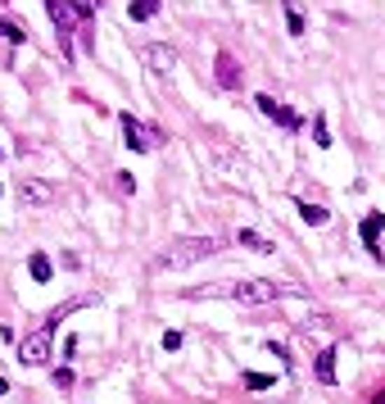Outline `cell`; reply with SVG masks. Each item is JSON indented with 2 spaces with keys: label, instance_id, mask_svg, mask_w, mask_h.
I'll list each match as a JSON object with an SVG mask.
<instances>
[{
  "label": "cell",
  "instance_id": "6da1fadb",
  "mask_svg": "<svg viewBox=\"0 0 385 404\" xmlns=\"http://www.w3.org/2000/svg\"><path fill=\"white\" fill-rule=\"evenodd\" d=\"M218 255V241L214 236H181V241L163 245L159 255L150 259V273H181V268H195L204 259Z\"/></svg>",
  "mask_w": 385,
  "mask_h": 404
},
{
  "label": "cell",
  "instance_id": "7a4b0ae2",
  "mask_svg": "<svg viewBox=\"0 0 385 404\" xmlns=\"http://www.w3.org/2000/svg\"><path fill=\"white\" fill-rule=\"evenodd\" d=\"M77 304H82V300L64 304V309H50V314H46V323L36 327V332H27L23 341H18V354H14V359L23 363V368H41V363L50 359V336H55V327H59V318H64V314H73Z\"/></svg>",
  "mask_w": 385,
  "mask_h": 404
},
{
  "label": "cell",
  "instance_id": "3957f363",
  "mask_svg": "<svg viewBox=\"0 0 385 404\" xmlns=\"http://www.w3.org/2000/svg\"><path fill=\"white\" fill-rule=\"evenodd\" d=\"M218 295H227V300H240V304H272L286 295V286L276 282V277H254V282H236V286H223Z\"/></svg>",
  "mask_w": 385,
  "mask_h": 404
},
{
  "label": "cell",
  "instance_id": "277c9868",
  "mask_svg": "<svg viewBox=\"0 0 385 404\" xmlns=\"http://www.w3.org/2000/svg\"><path fill=\"white\" fill-rule=\"evenodd\" d=\"M46 14H50L55 32H59V50H64V60H73V32L86 23L82 9H73L69 0H46Z\"/></svg>",
  "mask_w": 385,
  "mask_h": 404
},
{
  "label": "cell",
  "instance_id": "5b68a950",
  "mask_svg": "<svg viewBox=\"0 0 385 404\" xmlns=\"http://www.w3.org/2000/svg\"><path fill=\"white\" fill-rule=\"evenodd\" d=\"M118 128H122V141H127L132 150H141V155H150V150H163V146H168V137H163L159 128H150V123L132 119V114H118Z\"/></svg>",
  "mask_w": 385,
  "mask_h": 404
},
{
  "label": "cell",
  "instance_id": "8992f818",
  "mask_svg": "<svg viewBox=\"0 0 385 404\" xmlns=\"http://www.w3.org/2000/svg\"><path fill=\"white\" fill-rule=\"evenodd\" d=\"M55 182H46V177H23L18 182V200H23L27 209H46V205H55Z\"/></svg>",
  "mask_w": 385,
  "mask_h": 404
},
{
  "label": "cell",
  "instance_id": "52a82bcc",
  "mask_svg": "<svg viewBox=\"0 0 385 404\" xmlns=\"http://www.w3.org/2000/svg\"><path fill=\"white\" fill-rule=\"evenodd\" d=\"M254 105H258V114H267V119H276V123H281V128H290V132H300L304 128V119H300V114H295L290 109V105H281V100H272V95H254Z\"/></svg>",
  "mask_w": 385,
  "mask_h": 404
},
{
  "label": "cell",
  "instance_id": "ba28073f",
  "mask_svg": "<svg viewBox=\"0 0 385 404\" xmlns=\"http://www.w3.org/2000/svg\"><path fill=\"white\" fill-rule=\"evenodd\" d=\"M214 78H218V86H227V91H236V86L245 82V69L236 64V55L218 50V60H214Z\"/></svg>",
  "mask_w": 385,
  "mask_h": 404
},
{
  "label": "cell",
  "instance_id": "9c48e42d",
  "mask_svg": "<svg viewBox=\"0 0 385 404\" xmlns=\"http://www.w3.org/2000/svg\"><path fill=\"white\" fill-rule=\"evenodd\" d=\"M141 60H146L154 73H172V69H177V50H172V46H163V41L146 46V50H141Z\"/></svg>",
  "mask_w": 385,
  "mask_h": 404
},
{
  "label": "cell",
  "instance_id": "30bf717a",
  "mask_svg": "<svg viewBox=\"0 0 385 404\" xmlns=\"http://www.w3.org/2000/svg\"><path fill=\"white\" fill-rule=\"evenodd\" d=\"M381 227H385V214H381V209H372V214L358 223V236H363V245H368L372 255L381 250V245H377V241H381Z\"/></svg>",
  "mask_w": 385,
  "mask_h": 404
},
{
  "label": "cell",
  "instance_id": "8fae6325",
  "mask_svg": "<svg viewBox=\"0 0 385 404\" xmlns=\"http://www.w3.org/2000/svg\"><path fill=\"white\" fill-rule=\"evenodd\" d=\"M335 345H326L322 354H317V363H313V372H317V382H322V386H335Z\"/></svg>",
  "mask_w": 385,
  "mask_h": 404
},
{
  "label": "cell",
  "instance_id": "7c38bea8",
  "mask_svg": "<svg viewBox=\"0 0 385 404\" xmlns=\"http://www.w3.org/2000/svg\"><path fill=\"white\" fill-rule=\"evenodd\" d=\"M281 14H286V32H290V36H304L308 32V18H304L300 0H281Z\"/></svg>",
  "mask_w": 385,
  "mask_h": 404
},
{
  "label": "cell",
  "instance_id": "4fadbf2b",
  "mask_svg": "<svg viewBox=\"0 0 385 404\" xmlns=\"http://www.w3.org/2000/svg\"><path fill=\"white\" fill-rule=\"evenodd\" d=\"M295 209H300V218H304L308 227H326V218H331V209L313 205V200H295Z\"/></svg>",
  "mask_w": 385,
  "mask_h": 404
},
{
  "label": "cell",
  "instance_id": "5bb4252c",
  "mask_svg": "<svg viewBox=\"0 0 385 404\" xmlns=\"http://www.w3.org/2000/svg\"><path fill=\"white\" fill-rule=\"evenodd\" d=\"M236 245H245V250H254V255H272V241H267V236H258V232H249V227H240L236 232Z\"/></svg>",
  "mask_w": 385,
  "mask_h": 404
},
{
  "label": "cell",
  "instance_id": "9a60e30c",
  "mask_svg": "<svg viewBox=\"0 0 385 404\" xmlns=\"http://www.w3.org/2000/svg\"><path fill=\"white\" fill-rule=\"evenodd\" d=\"M27 273H32V282H50V277H55V268H50V255H41V250H36V255L27 259Z\"/></svg>",
  "mask_w": 385,
  "mask_h": 404
},
{
  "label": "cell",
  "instance_id": "2e32d148",
  "mask_svg": "<svg viewBox=\"0 0 385 404\" xmlns=\"http://www.w3.org/2000/svg\"><path fill=\"white\" fill-rule=\"evenodd\" d=\"M127 14L136 18V23H146V18L159 14V0H132V9H127Z\"/></svg>",
  "mask_w": 385,
  "mask_h": 404
},
{
  "label": "cell",
  "instance_id": "e0dca14e",
  "mask_svg": "<svg viewBox=\"0 0 385 404\" xmlns=\"http://www.w3.org/2000/svg\"><path fill=\"white\" fill-rule=\"evenodd\" d=\"M0 36H5V41H27V27H18V23H9V18H0Z\"/></svg>",
  "mask_w": 385,
  "mask_h": 404
},
{
  "label": "cell",
  "instance_id": "ac0fdd59",
  "mask_svg": "<svg viewBox=\"0 0 385 404\" xmlns=\"http://www.w3.org/2000/svg\"><path fill=\"white\" fill-rule=\"evenodd\" d=\"M313 141H317V146H331V128H326V114H317V119H313Z\"/></svg>",
  "mask_w": 385,
  "mask_h": 404
},
{
  "label": "cell",
  "instance_id": "d6986e66",
  "mask_svg": "<svg viewBox=\"0 0 385 404\" xmlns=\"http://www.w3.org/2000/svg\"><path fill=\"white\" fill-rule=\"evenodd\" d=\"M240 382H245L249 391H267V386H276V377H267V372H245Z\"/></svg>",
  "mask_w": 385,
  "mask_h": 404
},
{
  "label": "cell",
  "instance_id": "ffe728a7",
  "mask_svg": "<svg viewBox=\"0 0 385 404\" xmlns=\"http://www.w3.org/2000/svg\"><path fill=\"white\" fill-rule=\"evenodd\" d=\"M118 191H122V196H132V191H136V177H132V173H118Z\"/></svg>",
  "mask_w": 385,
  "mask_h": 404
},
{
  "label": "cell",
  "instance_id": "44dd1931",
  "mask_svg": "<svg viewBox=\"0 0 385 404\" xmlns=\"http://www.w3.org/2000/svg\"><path fill=\"white\" fill-rule=\"evenodd\" d=\"M163 350H181V332H163Z\"/></svg>",
  "mask_w": 385,
  "mask_h": 404
},
{
  "label": "cell",
  "instance_id": "7402d4cb",
  "mask_svg": "<svg viewBox=\"0 0 385 404\" xmlns=\"http://www.w3.org/2000/svg\"><path fill=\"white\" fill-rule=\"evenodd\" d=\"M55 386H73V372L69 368H55Z\"/></svg>",
  "mask_w": 385,
  "mask_h": 404
},
{
  "label": "cell",
  "instance_id": "603a6c76",
  "mask_svg": "<svg viewBox=\"0 0 385 404\" xmlns=\"http://www.w3.org/2000/svg\"><path fill=\"white\" fill-rule=\"evenodd\" d=\"M5 396H9V382H5V377H0V400H5Z\"/></svg>",
  "mask_w": 385,
  "mask_h": 404
},
{
  "label": "cell",
  "instance_id": "cb8c5ba5",
  "mask_svg": "<svg viewBox=\"0 0 385 404\" xmlns=\"http://www.w3.org/2000/svg\"><path fill=\"white\" fill-rule=\"evenodd\" d=\"M377 404H385V391H381V396H377Z\"/></svg>",
  "mask_w": 385,
  "mask_h": 404
},
{
  "label": "cell",
  "instance_id": "d4e9b609",
  "mask_svg": "<svg viewBox=\"0 0 385 404\" xmlns=\"http://www.w3.org/2000/svg\"><path fill=\"white\" fill-rule=\"evenodd\" d=\"M0 196H5V187H0Z\"/></svg>",
  "mask_w": 385,
  "mask_h": 404
}]
</instances>
